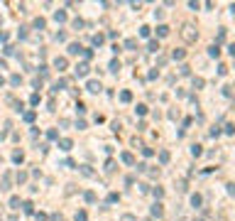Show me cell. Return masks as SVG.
<instances>
[{"label":"cell","instance_id":"ba28073f","mask_svg":"<svg viewBox=\"0 0 235 221\" xmlns=\"http://www.w3.org/2000/svg\"><path fill=\"white\" fill-rule=\"evenodd\" d=\"M152 214H154V216H162V207H159V204H157V207H154V209H152Z\"/></svg>","mask_w":235,"mask_h":221},{"label":"cell","instance_id":"52a82bcc","mask_svg":"<svg viewBox=\"0 0 235 221\" xmlns=\"http://www.w3.org/2000/svg\"><path fill=\"white\" fill-rule=\"evenodd\" d=\"M120 98H122V101H130L132 96H130V91H122V94H120Z\"/></svg>","mask_w":235,"mask_h":221},{"label":"cell","instance_id":"6da1fadb","mask_svg":"<svg viewBox=\"0 0 235 221\" xmlns=\"http://www.w3.org/2000/svg\"><path fill=\"white\" fill-rule=\"evenodd\" d=\"M76 74H79V76H83V74H88V64H81V66H76Z\"/></svg>","mask_w":235,"mask_h":221},{"label":"cell","instance_id":"9c48e42d","mask_svg":"<svg viewBox=\"0 0 235 221\" xmlns=\"http://www.w3.org/2000/svg\"><path fill=\"white\" fill-rule=\"evenodd\" d=\"M76 221H86V214L81 211V214H76Z\"/></svg>","mask_w":235,"mask_h":221},{"label":"cell","instance_id":"30bf717a","mask_svg":"<svg viewBox=\"0 0 235 221\" xmlns=\"http://www.w3.org/2000/svg\"><path fill=\"white\" fill-rule=\"evenodd\" d=\"M122 221H135V216H130V214H125V216H122Z\"/></svg>","mask_w":235,"mask_h":221},{"label":"cell","instance_id":"3957f363","mask_svg":"<svg viewBox=\"0 0 235 221\" xmlns=\"http://www.w3.org/2000/svg\"><path fill=\"white\" fill-rule=\"evenodd\" d=\"M191 204H193V207H198V204H201V197L193 194V197H191Z\"/></svg>","mask_w":235,"mask_h":221},{"label":"cell","instance_id":"5b68a950","mask_svg":"<svg viewBox=\"0 0 235 221\" xmlns=\"http://www.w3.org/2000/svg\"><path fill=\"white\" fill-rule=\"evenodd\" d=\"M61 150H71V140H61Z\"/></svg>","mask_w":235,"mask_h":221},{"label":"cell","instance_id":"277c9868","mask_svg":"<svg viewBox=\"0 0 235 221\" xmlns=\"http://www.w3.org/2000/svg\"><path fill=\"white\" fill-rule=\"evenodd\" d=\"M69 52H71V54H79V52H81V47H79V44H71V47H69Z\"/></svg>","mask_w":235,"mask_h":221},{"label":"cell","instance_id":"8992f818","mask_svg":"<svg viewBox=\"0 0 235 221\" xmlns=\"http://www.w3.org/2000/svg\"><path fill=\"white\" fill-rule=\"evenodd\" d=\"M54 64H57V69H64V66H66V59H57Z\"/></svg>","mask_w":235,"mask_h":221},{"label":"cell","instance_id":"7a4b0ae2","mask_svg":"<svg viewBox=\"0 0 235 221\" xmlns=\"http://www.w3.org/2000/svg\"><path fill=\"white\" fill-rule=\"evenodd\" d=\"M88 91H93V94H96V91H100V84H98V81H91V84H88Z\"/></svg>","mask_w":235,"mask_h":221}]
</instances>
